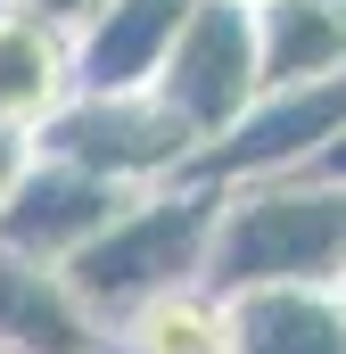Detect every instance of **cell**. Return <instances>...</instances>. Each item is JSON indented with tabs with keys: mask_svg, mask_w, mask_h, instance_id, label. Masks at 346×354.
<instances>
[{
	"mask_svg": "<svg viewBox=\"0 0 346 354\" xmlns=\"http://www.w3.org/2000/svg\"><path fill=\"white\" fill-rule=\"evenodd\" d=\"M346 272V181L289 174V181H239L215 214L206 280L223 297L239 288H338Z\"/></svg>",
	"mask_w": 346,
	"mask_h": 354,
	"instance_id": "obj_1",
	"label": "cell"
},
{
	"mask_svg": "<svg viewBox=\"0 0 346 354\" xmlns=\"http://www.w3.org/2000/svg\"><path fill=\"white\" fill-rule=\"evenodd\" d=\"M215 214H223V189H215V181H165V189H140L83 256L66 264V288L91 305L99 330H124L149 297L206 280Z\"/></svg>",
	"mask_w": 346,
	"mask_h": 354,
	"instance_id": "obj_2",
	"label": "cell"
},
{
	"mask_svg": "<svg viewBox=\"0 0 346 354\" xmlns=\"http://www.w3.org/2000/svg\"><path fill=\"white\" fill-rule=\"evenodd\" d=\"M33 149L58 157V165H83V174L116 181V189H165V181H190V165H198L190 124L157 91H75L33 132Z\"/></svg>",
	"mask_w": 346,
	"mask_h": 354,
	"instance_id": "obj_3",
	"label": "cell"
},
{
	"mask_svg": "<svg viewBox=\"0 0 346 354\" xmlns=\"http://www.w3.org/2000/svg\"><path fill=\"white\" fill-rule=\"evenodd\" d=\"M346 140V75H322V83H280L256 91V107L198 149L190 181H215V189H239V181H289L313 174L330 149Z\"/></svg>",
	"mask_w": 346,
	"mask_h": 354,
	"instance_id": "obj_4",
	"label": "cell"
},
{
	"mask_svg": "<svg viewBox=\"0 0 346 354\" xmlns=\"http://www.w3.org/2000/svg\"><path fill=\"white\" fill-rule=\"evenodd\" d=\"M157 99L190 124V140H223L264 91V58H256V8L248 0H198L173 58L157 66Z\"/></svg>",
	"mask_w": 346,
	"mask_h": 354,
	"instance_id": "obj_5",
	"label": "cell"
},
{
	"mask_svg": "<svg viewBox=\"0 0 346 354\" xmlns=\"http://www.w3.org/2000/svg\"><path fill=\"white\" fill-rule=\"evenodd\" d=\"M132 198H140V189H116V181L83 174V165L33 157V174L17 181L8 206H0V248H17V256H33V264H58V272H66Z\"/></svg>",
	"mask_w": 346,
	"mask_h": 354,
	"instance_id": "obj_6",
	"label": "cell"
},
{
	"mask_svg": "<svg viewBox=\"0 0 346 354\" xmlns=\"http://www.w3.org/2000/svg\"><path fill=\"white\" fill-rule=\"evenodd\" d=\"M198 0H107L75 33V91H149Z\"/></svg>",
	"mask_w": 346,
	"mask_h": 354,
	"instance_id": "obj_7",
	"label": "cell"
},
{
	"mask_svg": "<svg viewBox=\"0 0 346 354\" xmlns=\"http://www.w3.org/2000/svg\"><path fill=\"white\" fill-rule=\"evenodd\" d=\"M0 346L8 354H99L107 330L91 322V305L66 288L58 264L0 248Z\"/></svg>",
	"mask_w": 346,
	"mask_h": 354,
	"instance_id": "obj_8",
	"label": "cell"
},
{
	"mask_svg": "<svg viewBox=\"0 0 346 354\" xmlns=\"http://www.w3.org/2000/svg\"><path fill=\"white\" fill-rule=\"evenodd\" d=\"M231 354H346V297L338 288H239Z\"/></svg>",
	"mask_w": 346,
	"mask_h": 354,
	"instance_id": "obj_9",
	"label": "cell"
},
{
	"mask_svg": "<svg viewBox=\"0 0 346 354\" xmlns=\"http://www.w3.org/2000/svg\"><path fill=\"white\" fill-rule=\"evenodd\" d=\"M66 99H75V41L58 25H33V17L0 8V124L42 132Z\"/></svg>",
	"mask_w": 346,
	"mask_h": 354,
	"instance_id": "obj_10",
	"label": "cell"
},
{
	"mask_svg": "<svg viewBox=\"0 0 346 354\" xmlns=\"http://www.w3.org/2000/svg\"><path fill=\"white\" fill-rule=\"evenodd\" d=\"M264 91L346 75V0H256Z\"/></svg>",
	"mask_w": 346,
	"mask_h": 354,
	"instance_id": "obj_11",
	"label": "cell"
},
{
	"mask_svg": "<svg viewBox=\"0 0 346 354\" xmlns=\"http://www.w3.org/2000/svg\"><path fill=\"white\" fill-rule=\"evenodd\" d=\"M116 338H124V354H231V297H223L215 280L165 288V297H149Z\"/></svg>",
	"mask_w": 346,
	"mask_h": 354,
	"instance_id": "obj_12",
	"label": "cell"
},
{
	"mask_svg": "<svg viewBox=\"0 0 346 354\" xmlns=\"http://www.w3.org/2000/svg\"><path fill=\"white\" fill-rule=\"evenodd\" d=\"M0 8H17V17H33V25H58V33L75 41V33H83L107 0H0Z\"/></svg>",
	"mask_w": 346,
	"mask_h": 354,
	"instance_id": "obj_13",
	"label": "cell"
},
{
	"mask_svg": "<svg viewBox=\"0 0 346 354\" xmlns=\"http://www.w3.org/2000/svg\"><path fill=\"white\" fill-rule=\"evenodd\" d=\"M33 157H42V149H33V132L0 124V206H8V189H17V181L33 174Z\"/></svg>",
	"mask_w": 346,
	"mask_h": 354,
	"instance_id": "obj_14",
	"label": "cell"
},
{
	"mask_svg": "<svg viewBox=\"0 0 346 354\" xmlns=\"http://www.w3.org/2000/svg\"><path fill=\"white\" fill-rule=\"evenodd\" d=\"M338 297H346V272H338Z\"/></svg>",
	"mask_w": 346,
	"mask_h": 354,
	"instance_id": "obj_15",
	"label": "cell"
},
{
	"mask_svg": "<svg viewBox=\"0 0 346 354\" xmlns=\"http://www.w3.org/2000/svg\"><path fill=\"white\" fill-rule=\"evenodd\" d=\"M248 8H256V0H248Z\"/></svg>",
	"mask_w": 346,
	"mask_h": 354,
	"instance_id": "obj_16",
	"label": "cell"
},
{
	"mask_svg": "<svg viewBox=\"0 0 346 354\" xmlns=\"http://www.w3.org/2000/svg\"><path fill=\"white\" fill-rule=\"evenodd\" d=\"M0 354H8V346H0Z\"/></svg>",
	"mask_w": 346,
	"mask_h": 354,
	"instance_id": "obj_17",
	"label": "cell"
}]
</instances>
